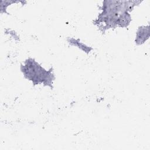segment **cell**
<instances>
[{"instance_id": "obj_1", "label": "cell", "mask_w": 150, "mask_h": 150, "mask_svg": "<svg viewBox=\"0 0 150 150\" xmlns=\"http://www.w3.org/2000/svg\"><path fill=\"white\" fill-rule=\"evenodd\" d=\"M21 70L24 77L32 81L34 85L43 84L44 86L52 87L54 76L52 69L45 70L33 59L29 58L21 65Z\"/></svg>"}, {"instance_id": "obj_2", "label": "cell", "mask_w": 150, "mask_h": 150, "mask_svg": "<svg viewBox=\"0 0 150 150\" xmlns=\"http://www.w3.org/2000/svg\"><path fill=\"white\" fill-rule=\"evenodd\" d=\"M149 25L146 26H140L137 32L135 43L137 45H141L144 43L149 36Z\"/></svg>"}, {"instance_id": "obj_3", "label": "cell", "mask_w": 150, "mask_h": 150, "mask_svg": "<svg viewBox=\"0 0 150 150\" xmlns=\"http://www.w3.org/2000/svg\"><path fill=\"white\" fill-rule=\"evenodd\" d=\"M68 42L70 44L77 46L78 47L80 48L81 50H83V51H84L87 53H88L91 50V48H90L88 46H86L84 44L79 42V40H76L74 39H70L68 40Z\"/></svg>"}]
</instances>
